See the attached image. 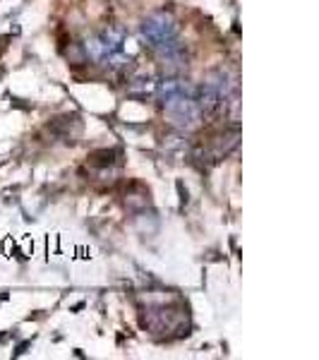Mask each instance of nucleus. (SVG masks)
Returning a JSON list of instances; mask_svg holds the SVG:
<instances>
[{"label": "nucleus", "instance_id": "obj_1", "mask_svg": "<svg viewBox=\"0 0 319 360\" xmlns=\"http://www.w3.org/2000/svg\"><path fill=\"white\" fill-rule=\"evenodd\" d=\"M142 39L147 41L152 49L156 46L171 41V39H178V22L176 17L166 10H159V13H152L149 17H144L142 22Z\"/></svg>", "mask_w": 319, "mask_h": 360}, {"label": "nucleus", "instance_id": "obj_2", "mask_svg": "<svg viewBox=\"0 0 319 360\" xmlns=\"http://www.w3.org/2000/svg\"><path fill=\"white\" fill-rule=\"evenodd\" d=\"M164 111L171 115L173 123L183 125V127H193L197 120L202 118L200 108L195 103V96H188V94H171V96H164Z\"/></svg>", "mask_w": 319, "mask_h": 360}, {"label": "nucleus", "instance_id": "obj_3", "mask_svg": "<svg viewBox=\"0 0 319 360\" xmlns=\"http://www.w3.org/2000/svg\"><path fill=\"white\" fill-rule=\"evenodd\" d=\"M82 49H84V53L86 58H91L94 63H103L108 58V46L103 44V39L101 37H91V39H86V41L82 44Z\"/></svg>", "mask_w": 319, "mask_h": 360}, {"label": "nucleus", "instance_id": "obj_4", "mask_svg": "<svg viewBox=\"0 0 319 360\" xmlns=\"http://www.w3.org/2000/svg\"><path fill=\"white\" fill-rule=\"evenodd\" d=\"M101 39H103V44L108 46V51H120V46H123L125 41V32L120 27H108L106 32L101 34Z\"/></svg>", "mask_w": 319, "mask_h": 360}, {"label": "nucleus", "instance_id": "obj_5", "mask_svg": "<svg viewBox=\"0 0 319 360\" xmlns=\"http://www.w3.org/2000/svg\"><path fill=\"white\" fill-rule=\"evenodd\" d=\"M130 91L132 94H152L156 91V82L149 77H142V79H135V82L130 84Z\"/></svg>", "mask_w": 319, "mask_h": 360}]
</instances>
